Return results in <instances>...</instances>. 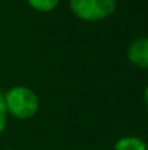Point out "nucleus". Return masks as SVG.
I'll return each instance as SVG.
<instances>
[{"label": "nucleus", "mask_w": 148, "mask_h": 150, "mask_svg": "<svg viewBox=\"0 0 148 150\" xmlns=\"http://www.w3.org/2000/svg\"><path fill=\"white\" fill-rule=\"evenodd\" d=\"M6 109L20 120H28L34 117L38 111V99L32 91L28 88H13L4 96Z\"/></svg>", "instance_id": "f257e3e1"}, {"label": "nucleus", "mask_w": 148, "mask_h": 150, "mask_svg": "<svg viewBox=\"0 0 148 150\" xmlns=\"http://www.w3.org/2000/svg\"><path fill=\"white\" fill-rule=\"evenodd\" d=\"M71 9L80 19L99 21L115 10V0H70Z\"/></svg>", "instance_id": "f03ea898"}, {"label": "nucleus", "mask_w": 148, "mask_h": 150, "mask_svg": "<svg viewBox=\"0 0 148 150\" xmlns=\"http://www.w3.org/2000/svg\"><path fill=\"white\" fill-rule=\"evenodd\" d=\"M128 58L138 67H148V38L134 41L128 50Z\"/></svg>", "instance_id": "7ed1b4c3"}, {"label": "nucleus", "mask_w": 148, "mask_h": 150, "mask_svg": "<svg viewBox=\"0 0 148 150\" xmlns=\"http://www.w3.org/2000/svg\"><path fill=\"white\" fill-rule=\"evenodd\" d=\"M115 150H147V144L138 137H123L116 142Z\"/></svg>", "instance_id": "20e7f679"}, {"label": "nucleus", "mask_w": 148, "mask_h": 150, "mask_svg": "<svg viewBox=\"0 0 148 150\" xmlns=\"http://www.w3.org/2000/svg\"><path fill=\"white\" fill-rule=\"evenodd\" d=\"M60 0H28L29 6L34 7L35 10H39V12H49L52 10L57 4H58Z\"/></svg>", "instance_id": "39448f33"}, {"label": "nucleus", "mask_w": 148, "mask_h": 150, "mask_svg": "<svg viewBox=\"0 0 148 150\" xmlns=\"http://www.w3.org/2000/svg\"><path fill=\"white\" fill-rule=\"evenodd\" d=\"M6 103H4V98L0 95V134L1 131L4 130V125H6Z\"/></svg>", "instance_id": "423d86ee"}, {"label": "nucleus", "mask_w": 148, "mask_h": 150, "mask_svg": "<svg viewBox=\"0 0 148 150\" xmlns=\"http://www.w3.org/2000/svg\"><path fill=\"white\" fill-rule=\"evenodd\" d=\"M144 98H145V105H147V108H148V85H147V88H145V92H144Z\"/></svg>", "instance_id": "0eeeda50"}]
</instances>
